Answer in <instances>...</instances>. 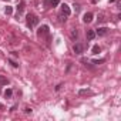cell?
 I'll return each instance as SVG.
<instances>
[{"label":"cell","instance_id":"obj_3","mask_svg":"<svg viewBox=\"0 0 121 121\" xmlns=\"http://www.w3.org/2000/svg\"><path fill=\"white\" fill-rule=\"evenodd\" d=\"M73 51H74L76 54H81V53L84 51V46H83L81 43H77V44L73 46Z\"/></svg>","mask_w":121,"mask_h":121},{"label":"cell","instance_id":"obj_1","mask_svg":"<svg viewBox=\"0 0 121 121\" xmlns=\"http://www.w3.org/2000/svg\"><path fill=\"white\" fill-rule=\"evenodd\" d=\"M26 23H27V26L31 29V27H34V26H37L39 24V17L36 16V14H27V17H26Z\"/></svg>","mask_w":121,"mask_h":121},{"label":"cell","instance_id":"obj_12","mask_svg":"<svg viewBox=\"0 0 121 121\" xmlns=\"http://www.w3.org/2000/svg\"><path fill=\"white\" fill-rule=\"evenodd\" d=\"M70 36H71V40H77V37H78V31H77L76 29H73L71 33H70Z\"/></svg>","mask_w":121,"mask_h":121},{"label":"cell","instance_id":"obj_9","mask_svg":"<svg viewBox=\"0 0 121 121\" xmlns=\"http://www.w3.org/2000/svg\"><path fill=\"white\" fill-rule=\"evenodd\" d=\"M78 94H80V95L83 97V95H93L94 93H93L91 90H86V88H81V90L78 91Z\"/></svg>","mask_w":121,"mask_h":121},{"label":"cell","instance_id":"obj_5","mask_svg":"<svg viewBox=\"0 0 121 121\" xmlns=\"http://www.w3.org/2000/svg\"><path fill=\"white\" fill-rule=\"evenodd\" d=\"M47 33H48V27H47V26H41V27L37 30V36H39V37H41V36H46Z\"/></svg>","mask_w":121,"mask_h":121},{"label":"cell","instance_id":"obj_8","mask_svg":"<svg viewBox=\"0 0 121 121\" xmlns=\"http://www.w3.org/2000/svg\"><path fill=\"white\" fill-rule=\"evenodd\" d=\"M23 12H24V2H20L19 6H17V19H19V16H20Z\"/></svg>","mask_w":121,"mask_h":121},{"label":"cell","instance_id":"obj_10","mask_svg":"<svg viewBox=\"0 0 121 121\" xmlns=\"http://www.w3.org/2000/svg\"><path fill=\"white\" fill-rule=\"evenodd\" d=\"M107 33H108V29H107V27H100L95 34H98V36H105Z\"/></svg>","mask_w":121,"mask_h":121},{"label":"cell","instance_id":"obj_11","mask_svg":"<svg viewBox=\"0 0 121 121\" xmlns=\"http://www.w3.org/2000/svg\"><path fill=\"white\" fill-rule=\"evenodd\" d=\"M7 84H9V80L4 76H0V86H7Z\"/></svg>","mask_w":121,"mask_h":121},{"label":"cell","instance_id":"obj_6","mask_svg":"<svg viewBox=\"0 0 121 121\" xmlns=\"http://www.w3.org/2000/svg\"><path fill=\"white\" fill-rule=\"evenodd\" d=\"M83 22H84V23H91V22H93V13H90V12L86 13V14L83 16Z\"/></svg>","mask_w":121,"mask_h":121},{"label":"cell","instance_id":"obj_7","mask_svg":"<svg viewBox=\"0 0 121 121\" xmlns=\"http://www.w3.org/2000/svg\"><path fill=\"white\" fill-rule=\"evenodd\" d=\"M86 36H87V40H94L95 39V31L94 30H87V33H86Z\"/></svg>","mask_w":121,"mask_h":121},{"label":"cell","instance_id":"obj_17","mask_svg":"<svg viewBox=\"0 0 121 121\" xmlns=\"http://www.w3.org/2000/svg\"><path fill=\"white\" fill-rule=\"evenodd\" d=\"M105 22V16L104 14H98V23H103Z\"/></svg>","mask_w":121,"mask_h":121},{"label":"cell","instance_id":"obj_14","mask_svg":"<svg viewBox=\"0 0 121 121\" xmlns=\"http://www.w3.org/2000/svg\"><path fill=\"white\" fill-rule=\"evenodd\" d=\"M12 95H13V91H12L10 88H7V90L4 91V97H6V98H12Z\"/></svg>","mask_w":121,"mask_h":121},{"label":"cell","instance_id":"obj_19","mask_svg":"<svg viewBox=\"0 0 121 121\" xmlns=\"http://www.w3.org/2000/svg\"><path fill=\"white\" fill-rule=\"evenodd\" d=\"M24 112H27V114H29V112H31V108H29V107H26V108H24Z\"/></svg>","mask_w":121,"mask_h":121},{"label":"cell","instance_id":"obj_4","mask_svg":"<svg viewBox=\"0 0 121 121\" xmlns=\"http://www.w3.org/2000/svg\"><path fill=\"white\" fill-rule=\"evenodd\" d=\"M70 13H71L70 7H69L66 3H63V4H61V14H63V16H66V17H69V16H70Z\"/></svg>","mask_w":121,"mask_h":121},{"label":"cell","instance_id":"obj_21","mask_svg":"<svg viewBox=\"0 0 121 121\" xmlns=\"http://www.w3.org/2000/svg\"><path fill=\"white\" fill-rule=\"evenodd\" d=\"M110 2H111V3H112V2H115V0H110Z\"/></svg>","mask_w":121,"mask_h":121},{"label":"cell","instance_id":"obj_13","mask_svg":"<svg viewBox=\"0 0 121 121\" xmlns=\"http://www.w3.org/2000/svg\"><path fill=\"white\" fill-rule=\"evenodd\" d=\"M91 51H93V54H98V53L101 51V48H100L98 44H95V46H93V50H91Z\"/></svg>","mask_w":121,"mask_h":121},{"label":"cell","instance_id":"obj_18","mask_svg":"<svg viewBox=\"0 0 121 121\" xmlns=\"http://www.w3.org/2000/svg\"><path fill=\"white\" fill-rule=\"evenodd\" d=\"M10 64H12L13 67H19V64H17L16 61H13V60H10Z\"/></svg>","mask_w":121,"mask_h":121},{"label":"cell","instance_id":"obj_22","mask_svg":"<svg viewBox=\"0 0 121 121\" xmlns=\"http://www.w3.org/2000/svg\"><path fill=\"white\" fill-rule=\"evenodd\" d=\"M7 2H9V0H7Z\"/></svg>","mask_w":121,"mask_h":121},{"label":"cell","instance_id":"obj_2","mask_svg":"<svg viewBox=\"0 0 121 121\" xmlns=\"http://www.w3.org/2000/svg\"><path fill=\"white\" fill-rule=\"evenodd\" d=\"M58 0H44V9H50V7H56L58 6Z\"/></svg>","mask_w":121,"mask_h":121},{"label":"cell","instance_id":"obj_16","mask_svg":"<svg viewBox=\"0 0 121 121\" xmlns=\"http://www.w3.org/2000/svg\"><path fill=\"white\" fill-rule=\"evenodd\" d=\"M104 61H105L104 58H100V60H93V63H94V64H103Z\"/></svg>","mask_w":121,"mask_h":121},{"label":"cell","instance_id":"obj_15","mask_svg":"<svg viewBox=\"0 0 121 121\" xmlns=\"http://www.w3.org/2000/svg\"><path fill=\"white\" fill-rule=\"evenodd\" d=\"M4 12H6V14H7V16H10V14L13 13V7H12V6H7Z\"/></svg>","mask_w":121,"mask_h":121},{"label":"cell","instance_id":"obj_20","mask_svg":"<svg viewBox=\"0 0 121 121\" xmlns=\"http://www.w3.org/2000/svg\"><path fill=\"white\" fill-rule=\"evenodd\" d=\"M91 3H94V4H95V3H98V0H91Z\"/></svg>","mask_w":121,"mask_h":121}]
</instances>
